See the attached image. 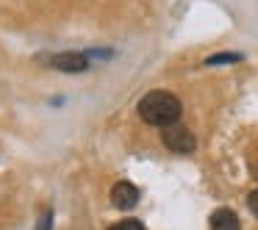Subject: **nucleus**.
<instances>
[{"label": "nucleus", "instance_id": "1", "mask_svg": "<svg viewBox=\"0 0 258 230\" xmlns=\"http://www.w3.org/2000/svg\"><path fill=\"white\" fill-rule=\"evenodd\" d=\"M136 111H139L142 122L153 125V128H169V125H175L180 119V100L175 95H169V92H150V95H145L139 100V106H136Z\"/></svg>", "mask_w": 258, "mask_h": 230}, {"label": "nucleus", "instance_id": "2", "mask_svg": "<svg viewBox=\"0 0 258 230\" xmlns=\"http://www.w3.org/2000/svg\"><path fill=\"white\" fill-rule=\"evenodd\" d=\"M161 141H164V147H167V150L178 152V156H186V152H191V150L197 147L195 133H191L189 128H180L178 122H175V125H169V128H164Z\"/></svg>", "mask_w": 258, "mask_h": 230}, {"label": "nucleus", "instance_id": "3", "mask_svg": "<svg viewBox=\"0 0 258 230\" xmlns=\"http://www.w3.org/2000/svg\"><path fill=\"white\" fill-rule=\"evenodd\" d=\"M50 67L58 69V72H86L89 69V53H58V56L50 58Z\"/></svg>", "mask_w": 258, "mask_h": 230}, {"label": "nucleus", "instance_id": "4", "mask_svg": "<svg viewBox=\"0 0 258 230\" xmlns=\"http://www.w3.org/2000/svg\"><path fill=\"white\" fill-rule=\"evenodd\" d=\"M136 202H139V189H136L134 183H128V180L114 183V189H111V205L114 208H119V211H131Z\"/></svg>", "mask_w": 258, "mask_h": 230}, {"label": "nucleus", "instance_id": "5", "mask_svg": "<svg viewBox=\"0 0 258 230\" xmlns=\"http://www.w3.org/2000/svg\"><path fill=\"white\" fill-rule=\"evenodd\" d=\"M211 230H241V222L230 208H219V211L211 213Z\"/></svg>", "mask_w": 258, "mask_h": 230}, {"label": "nucleus", "instance_id": "6", "mask_svg": "<svg viewBox=\"0 0 258 230\" xmlns=\"http://www.w3.org/2000/svg\"><path fill=\"white\" fill-rule=\"evenodd\" d=\"M241 56L239 53H217V56L206 58V67H219V64H239Z\"/></svg>", "mask_w": 258, "mask_h": 230}, {"label": "nucleus", "instance_id": "7", "mask_svg": "<svg viewBox=\"0 0 258 230\" xmlns=\"http://www.w3.org/2000/svg\"><path fill=\"white\" fill-rule=\"evenodd\" d=\"M108 230H145V224H142L139 219H125V222H117V224H111Z\"/></svg>", "mask_w": 258, "mask_h": 230}, {"label": "nucleus", "instance_id": "8", "mask_svg": "<svg viewBox=\"0 0 258 230\" xmlns=\"http://www.w3.org/2000/svg\"><path fill=\"white\" fill-rule=\"evenodd\" d=\"M36 230H53V211L47 208L45 213H42V219L36 222Z\"/></svg>", "mask_w": 258, "mask_h": 230}, {"label": "nucleus", "instance_id": "9", "mask_svg": "<svg viewBox=\"0 0 258 230\" xmlns=\"http://www.w3.org/2000/svg\"><path fill=\"white\" fill-rule=\"evenodd\" d=\"M247 205H250L252 216H258V189H255V191H250V197H247Z\"/></svg>", "mask_w": 258, "mask_h": 230}]
</instances>
